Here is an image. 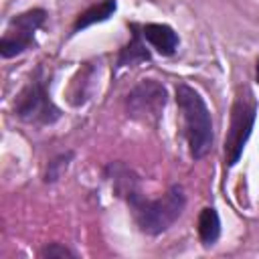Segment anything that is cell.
I'll return each instance as SVG.
<instances>
[{"mask_svg":"<svg viewBox=\"0 0 259 259\" xmlns=\"http://www.w3.org/2000/svg\"><path fill=\"white\" fill-rule=\"evenodd\" d=\"M123 194L127 196L136 225L140 227L142 233H148V235H158V233L166 231L168 227H172L174 221L182 214L184 202H186L180 186L168 188V192L156 200L144 198L134 186L130 190H125Z\"/></svg>","mask_w":259,"mask_h":259,"instance_id":"6da1fadb","label":"cell"},{"mask_svg":"<svg viewBox=\"0 0 259 259\" xmlns=\"http://www.w3.org/2000/svg\"><path fill=\"white\" fill-rule=\"evenodd\" d=\"M115 8H117V4H115V0H103V2H99V4H95V6H91V8H87L83 14H79V18H77V22H75V30H83V28H87V26H91V24H97V22H103V20H107L113 12H115Z\"/></svg>","mask_w":259,"mask_h":259,"instance_id":"ba28073f","label":"cell"},{"mask_svg":"<svg viewBox=\"0 0 259 259\" xmlns=\"http://www.w3.org/2000/svg\"><path fill=\"white\" fill-rule=\"evenodd\" d=\"M40 257H49V259H55V257H75V253L73 251H69L65 245H61V243H51V245H47L42 251H40Z\"/></svg>","mask_w":259,"mask_h":259,"instance_id":"8fae6325","label":"cell"},{"mask_svg":"<svg viewBox=\"0 0 259 259\" xmlns=\"http://www.w3.org/2000/svg\"><path fill=\"white\" fill-rule=\"evenodd\" d=\"M221 235V221H219V214L214 208L206 206L200 210V217H198V237L204 245H212Z\"/></svg>","mask_w":259,"mask_h":259,"instance_id":"9c48e42d","label":"cell"},{"mask_svg":"<svg viewBox=\"0 0 259 259\" xmlns=\"http://www.w3.org/2000/svg\"><path fill=\"white\" fill-rule=\"evenodd\" d=\"M142 34L160 55H172L178 49V34L168 24H146Z\"/></svg>","mask_w":259,"mask_h":259,"instance_id":"52a82bcc","label":"cell"},{"mask_svg":"<svg viewBox=\"0 0 259 259\" xmlns=\"http://www.w3.org/2000/svg\"><path fill=\"white\" fill-rule=\"evenodd\" d=\"M45 10L40 8H32L26 10L18 16H14L0 40V53L4 59L20 55L22 51H26L32 42H34V32L42 26L45 22Z\"/></svg>","mask_w":259,"mask_h":259,"instance_id":"8992f818","label":"cell"},{"mask_svg":"<svg viewBox=\"0 0 259 259\" xmlns=\"http://www.w3.org/2000/svg\"><path fill=\"white\" fill-rule=\"evenodd\" d=\"M14 113L22 121L34 123V125H47L61 117L59 107L53 103L47 91L45 79L38 75H34V79H30L28 85L18 93L14 103Z\"/></svg>","mask_w":259,"mask_h":259,"instance_id":"3957f363","label":"cell"},{"mask_svg":"<svg viewBox=\"0 0 259 259\" xmlns=\"http://www.w3.org/2000/svg\"><path fill=\"white\" fill-rule=\"evenodd\" d=\"M132 40L121 49V53H119V59H117V65H136V63H142V61H148L150 59V55H148V51L144 49V45H142V40H140V32H138V28H136V24H132Z\"/></svg>","mask_w":259,"mask_h":259,"instance_id":"30bf717a","label":"cell"},{"mask_svg":"<svg viewBox=\"0 0 259 259\" xmlns=\"http://www.w3.org/2000/svg\"><path fill=\"white\" fill-rule=\"evenodd\" d=\"M164 105H166V89L154 79L140 81L125 99L127 115L142 123H156L162 117Z\"/></svg>","mask_w":259,"mask_h":259,"instance_id":"5b68a950","label":"cell"},{"mask_svg":"<svg viewBox=\"0 0 259 259\" xmlns=\"http://www.w3.org/2000/svg\"><path fill=\"white\" fill-rule=\"evenodd\" d=\"M176 103L184 121V136L192 158H202L212 146V121L206 103L188 85L176 87Z\"/></svg>","mask_w":259,"mask_h":259,"instance_id":"7a4b0ae2","label":"cell"},{"mask_svg":"<svg viewBox=\"0 0 259 259\" xmlns=\"http://www.w3.org/2000/svg\"><path fill=\"white\" fill-rule=\"evenodd\" d=\"M255 75H257V83H259V61H257V71H255Z\"/></svg>","mask_w":259,"mask_h":259,"instance_id":"4fadbf2b","label":"cell"},{"mask_svg":"<svg viewBox=\"0 0 259 259\" xmlns=\"http://www.w3.org/2000/svg\"><path fill=\"white\" fill-rule=\"evenodd\" d=\"M257 117V107L255 101L251 97V93L247 91L245 97H237L233 111H231V125H229V134L225 140V158L229 166H235L245 150V144L251 136L253 123Z\"/></svg>","mask_w":259,"mask_h":259,"instance_id":"277c9868","label":"cell"},{"mask_svg":"<svg viewBox=\"0 0 259 259\" xmlns=\"http://www.w3.org/2000/svg\"><path fill=\"white\" fill-rule=\"evenodd\" d=\"M71 158V154H67V156H61V158H57V160H53L51 162V166H49V172H47V180H57L59 176H61V172H63V168H67V160Z\"/></svg>","mask_w":259,"mask_h":259,"instance_id":"7c38bea8","label":"cell"}]
</instances>
